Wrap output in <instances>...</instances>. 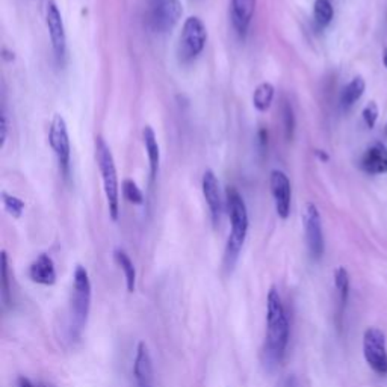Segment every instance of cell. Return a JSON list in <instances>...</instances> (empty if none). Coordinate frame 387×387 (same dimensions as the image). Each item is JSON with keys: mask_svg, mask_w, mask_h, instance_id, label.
Masks as SVG:
<instances>
[{"mask_svg": "<svg viewBox=\"0 0 387 387\" xmlns=\"http://www.w3.org/2000/svg\"><path fill=\"white\" fill-rule=\"evenodd\" d=\"M0 290H2V301L4 306L11 304V286H9V262H8V254L4 250L0 254Z\"/></svg>", "mask_w": 387, "mask_h": 387, "instance_id": "23", "label": "cell"}, {"mask_svg": "<svg viewBox=\"0 0 387 387\" xmlns=\"http://www.w3.org/2000/svg\"><path fill=\"white\" fill-rule=\"evenodd\" d=\"M335 289L338 294V326H342V318L345 314V309L350 298V274L345 266H338L335 270Z\"/></svg>", "mask_w": 387, "mask_h": 387, "instance_id": "17", "label": "cell"}, {"mask_svg": "<svg viewBox=\"0 0 387 387\" xmlns=\"http://www.w3.org/2000/svg\"><path fill=\"white\" fill-rule=\"evenodd\" d=\"M283 121H285V132H286V138L292 139L294 138V132H295V115H294V109L290 103L285 102L283 105Z\"/></svg>", "mask_w": 387, "mask_h": 387, "instance_id": "26", "label": "cell"}, {"mask_svg": "<svg viewBox=\"0 0 387 387\" xmlns=\"http://www.w3.org/2000/svg\"><path fill=\"white\" fill-rule=\"evenodd\" d=\"M379 106L375 102H369L367 106H364V109L362 112V117H363V121L364 124H367L369 129H372L375 126V123H377L379 120Z\"/></svg>", "mask_w": 387, "mask_h": 387, "instance_id": "27", "label": "cell"}, {"mask_svg": "<svg viewBox=\"0 0 387 387\" xmlns=\"http://www.w3.org/2000/svg\"><path fill=\"white\" fill-rule=\"evenodd\" d=\"M17 387H35L34 383H32L29 379L26 377H20L17 381Z\"/></svg>", "mask_w": 387, "mask_h": 387, "instance_id": "29", "label": "cell"}, {"mask_svg": "<svg viewBox=\"0 0 387 387\" xmlns=\"http://www.w3.org/2000/svg\"><path fill=\"white\" fill-rule=\"evenodd\" d=\"M201 189H203L204 200H206L210 210L212 222L215 227H217L222 215V198H221V191H220V181L212 169L204 171L203 179H201Z\"/></svg>", "mask_w": 387, "mask_h": 387, "instance_id": "12", "label": "cell"}, {"mask_svg": "<svg viewBox=\"0 0 387 387\" xmlns=\"http://www.w3.org/2000/svg\"><path fill=\"white\" fill-rule=\"evenodd\" d=\"M133 379L136 387H155L153 360L145 342H139L133 360Z\"/></svg>", "mask_w": 387, "mask_h": 387, "instance_id": "13", "label": "cell"}, {"mask_svg": "<svg viewBox=\"0 0 387 387\" xmlns=\"http://www.w3.org/2000/svg\"><path fill=\"white\" fill-rule=\"evenodd\" d=\"M123 196L124 198L129 201V203H132V204H136V206H139V204H143L144 203V194L143 191L138 188L136 185V181H133L132 179H126L123 181Z\"/></svg>", "mask_w": 387, "mask_h": 387, "instance_id": "25", "label": "cell"}, {"mask_svg": "<svg viewBox=\"0 0 387 387\" xmlns=\"http://www.w3.org/2000/svg\"><path fill=\"white\" fill-rule=\"evenodd\" d=\"M46 23L49 29V35L52 41V49L55 52V56L59 64L66 59L67 53V34L61 11L55 2H49L46 9Z\"/></svg>", "mask_w": 387, "mask_h": 387, "instance_id": "10", "label": "cell"}, {"mask_svg": "<svg viewBox=\"0 0 387 387\" xmlns=\"http://www.w3.org/2000/svg\"><path fill=\"white\" fill-rule=\"evenodd\" d=\"M383 64H384V67L387 69V47L383 50Z\"/></svg>", "mask_w": 387, "mask_h": 387, "instance_id": "30", "label": "cell"}, {"mask_svg": "<svg viewBox=\"0 0 387 387\" xmlns=\"http://www.w3.org/2000/svg\"><path fill=\"white\" fill-rule=\"evenodd\" d=\"M274 94L275 90L273 85L270 82H262L253 93V106L259 112H266L273 105Z\"/></svg>", "mask_w": 387, "mask_h": 387, "instance_id": "21", "label": "cell"}, {"mask_svg": "<svg viewBox=\"0 0 387 387\" xmlns=\"http://www.w3.org/2000/svg\"><path fill=\"white\" fill-rule=\"evenodd\" d=\"M49 144L55 153L59 168L62 171L64 177H69L70 174V160H71V145L67 123L64 117L56 114L53 117L49 129Z\"/></svg>", "mask_w": 387, "mask_h": 387, "instance_id": "7", "label": "cell"}, {"mask_svg": "<svg viewBox=\"0 0 387 387\" xmlns=\"http://www.w3.org/2000/svg\"><path fill=\"white\" fill-rule=\"evenodd\" d=\"M6 136H8V118L4 111L2 115H0V148L5 147Z\"/></svg>", "mask_w": 387, "mask_h": 387, "instance_id": "28", "label": "cell"}, {"mask_svg": "<svg viewBox=\"0 0 387 387\" xmlns=\"http://www.w3.org/2000/svg\"><path fill=\"white\" fill-rule=\"evenodd\" d=\"M271 194L275 204V212L282 220L290 215V201H292V188L286 173L282 169H273L270 176Z\"/></svg>", "mask_w": 387, "mask_h": 387, "instance_id": "11", "label": "cell"}, {"mask_svg": "<svg viewBox=\"0 0 387 387\" xmlns=\"http://www.w3.org/2000/svg\"><path fill=\"white\" fill-rule=\"evenodd\" d=\"M333 17H335V9H333L330 0H315L314 18L319 29L327 28L331 23Z\"/></svg>", "mask_w": 387, "mask_h": 387, "instance_id": "22", "label": "cell"}, {"mask_svg": "<svg viewBox=\"0 0 387 387\" xmlns=\"http://www.w3.org/2000/svg\"><path fill=\"white\" fill-rule=\"evenodd\" d=\"M303 224H304L309 254L311 259L318 262L322 259V256H324L326 242H324V232H322L321 215L316 204L306 203L304 210H303Z\"/></svg>", "mask_w": 387, "mask_h": 387, "instance_id": "8", "label": "cell"}, {"mask_svg": "<svg viewBox=\"0 0 387 387\" xmlns=\"http://www.w3.org/2000/svg\"><path fill=\"white\" fill-rule=\"evenodd\" d=\"M256 2L257 0H230L232 25L239 37H245L249 32L256 11Z\"/></svg>", "mask_w": 387, "mask_h": 387, "instance_id": "14", "label": "cell"}, {"mask_svg": "<svg viewBox=\"0 0 387 387\" xmlns=\"http://www.w3.org/2000/svg\"><path fill=\"white\" fill-rule=\"evenodd\" d=\"M2 201H4V208L5 210L11 215L13 218H20L23 215L25 210V201L20 200L16 196H11L8 192H2Z\"/></svg>", "mask_w": 387, "mask_h": 387, "instance_id": "24", "label": "cell"}, {"mask_svg": "<svg viewBox=\"0 0 387 387\" xmlns=\"http://www.w3.org/2000/svg\"><path fill=\"white\" fill-rule=\"evenodd\" d=\"M56 268L52 257L46 253L40 254L29 266V278L41 286H53L56 283Z\"/></svg>", "mask_w": 387, "mask_h": 387, "instance_id": "16", "label": "cell"}, {"mask_svg": "<svg viewBox=\"0 0 387 387\" xmlns=\"http://www.w3.org/2000/svg\"><path fill=\"white\" fill-rule=\"evenodd\" d=\"M143 141L148 157V165H150V179L152 181L156 180L159 173V164H160V147L157 143L156 133L152 126H145L143 129Z\"/></svg>", "mask_w": 387, "mask_h": 387, "instance_id": "18", "label": "cell"}, {"mask_svg": "<svg viewBox=\"0 0 387 387\" xmlns=\"http://www.w3.org/2000/svg\"><path fill=\"white\" fill-rule=\"evenodd\" d=\"M93 287L87 268L78 265L73 274L71 304H70V333L73 338H79L87 327L91 310Z\"/></svg>", "mask_w": 387, "mask_h": 387, "instance_id": "3", "label": "cell"}, {"mask_svg": "<svg viewBox=\"0 0 387 387\" xmlns=\"http://www.w3.org/2000/svg\"><path fill=\"white\" fill-rule=\"evenodd\" d=\"M95 159L102 174L103 191L107 200V208H109V215L114 221H117L118 217H120V184H118V174L112 152L102 136L95 138Z\"/></svg>", "mask_w": 387, "mask_h": 387, "instance_id": "4", "label": "cell"}, {"mask_svg": "<svg viewBox=\"0 0 387 387\" xmlns=\"http://www.w3.org/2000/svg\"><path fill=\"white\" fill-rule=\"evenodd\" d=\"M289 319L282 295L273 286L266 295V335L263 343V362L268 368H275L285 359L289 343Z\"/></svg>", "mask_w": 387, "mask_h": 387, "instance_id": "1", "label": "cell"}, {"mask_svg": "<svg viewBox=\"0 0 387 387\" xmlns=\"http://www.w3.org/2000/svg\"><path fill=\"white\" fill-rule=\"evenodd\" d=\"M114 259H115L117 265L121 268V271L124 273L127 292H131V294L135 292V289H136V270H135V265H133L132 259L121 249H117L114 251Z\"/></svg>", "mask_w": 387, "mask_h": 387, "instance_id": "20", "label": "cell"}, {"mask_svg": "<svg viewBox=\"0 0 387 387\" xmlns=\"http://www.w3.org/2000/svg\"><path fill=\"white\" fill-rule=\"evenodd\" d=\"M384 133L387 135V124H386V127H384Z\"/></svg>", "mask_w": 387, "mask_h": 387, "instance_id": "31", "label": "cell"}, {"mask_svg": "<svg viewBox=\"0 0 387 387\" xmlns=\"http://www.w3.org/2000/svg\"><path fill=\"white\" fill-rule=\"evenodd\" d=\"M184 14V5L181 0H153L152 14L150 21L152 28L160 34L173 30Z\"/></svg>", "mask_w": 387, "mask_h": 387, "instance_id": "9", "label": "cell"}, {"mask_svg": "<svg viewBox=\"0 0 387 387\" xmlns=\"http://www.w3.org/2000/svg\"><path fill=\"white\" fill-rule=\"evenodd\" d=\"M364 90H367V82H364L363 78L357 76L354 78L345 88L342 90L340 94V107L343 111H348L351 107L356 105L362 95L364 94Z\"/></svg>", "mask_w": 387, "mask_h": 387, "instance_id": "19", "label": "cell"}, {"mask_svg": "<svg viewBox=\"0 0 387 387\" xmlns=\"http://www.w3.org/2000/svg\"><path fill=\"white\" fill-rule=\"evenodd\" d=\"M208 41V30L206 26L198 17H188L181 28L180 34V44H179V55L181 61H192L196 59L200 53L204 50Z\"/></svg>", "mask_w": 387, "mask_h": 387, "instance_id": "5", "label": "cell"}, {"mask_svg": "<svg viewBox=\"0 0 387 387\" xmlns=\"http://www.w3.org/2000/svg\"><path fill=\"white\" fill-rule=\"evenodd\" d=\"M225 201H227V213L230 220V234L227 245H225L224 266L227 273H232L236 263H238L241 250L245 244L250 220L246 204L234 186H229L225 189Z\"/></svg>", "mask_w": 387, "mask_h": 387, "instance_id": "2", "label": "cell"}, {"mask_svg": "<svg viewBox=\"0 0 387 387\" xmlns=\"http://www.w3.org/2000/svg\"><path fill=\"white\" fill-rule=\"evenodd\" d=\"M360 168L368 174L387 173V147L383 143L369 145L360 159Z\"/></svg>", "mask_w": 387, "mask_h": 387, "instance_id": "15", "label": "cell"}, {"mask_svg": "<svg viewBox=\"0 0 387 387\" xmlns=\"http://www.w3.org/2000/svg\"><path fill=\"white\" fill-rule=\"evenodd\" d=\"M363 356L368 367L379 375L387 374V347L386 335L377 328L369 327L363 333Z\"/></svg>", "mask_w": 387, "mask_h": 387, "instance_id": "6", "label": "cell"}]
</instances>
